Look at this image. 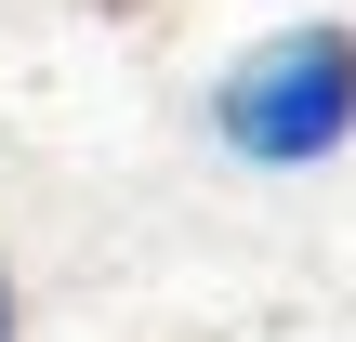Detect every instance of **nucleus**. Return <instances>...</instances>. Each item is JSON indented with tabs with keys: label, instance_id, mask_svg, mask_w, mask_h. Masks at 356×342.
<instances>
[{
	"label": "nucleus",
	"instance_id": "f257e3e1",
	"mask_svg": "<svg viewBox=\"0 0 356 342\" xmlns=\"http://www.w3.org/2000/svg\"><path fill=\"white\" fill-rule=\"evenodd\" d=\"M211 145L238 171H330L356 145V26L343 13H291L251 53H225L211 79Z\"/></svg>",
	"mask_w": 356,
	"mask_h": 342
},
{
	"label": "nucleus",
	"instance_id": "f03ea898",
	"mask_svg": "<svg viewBox=\"0 0 356 342\" xmlns=\"http://www.w3.org/2000/svg\"><path fill=\"white\" fill-rule=\"evenodd\" d=\"M13 330H26V303H13V264H0V342H13Z\"/></svg>",
	"mask_w": 356,
	"mask_h": 342
}]
</instances>
